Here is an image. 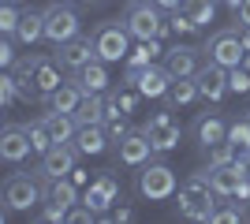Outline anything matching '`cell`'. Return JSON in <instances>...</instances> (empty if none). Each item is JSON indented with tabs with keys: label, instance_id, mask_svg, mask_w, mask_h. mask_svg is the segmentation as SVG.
Instances as JSON below:
<instances>
[{
	"label": "cell",
	"instance_id": "obj_26",
	"mask_svg": "<svg viewBox=\"0 0 250 224\" xmlns=\"http://www.w3.org/2000/svg\"><path fill=\"white\" fill-rule=\"evenodd\" d=\"M138 90L131 82H124L120 86V90H112V94H108V112H124V116H131V112H135L138 108Z\"/></svg>",
	"mask_w": 250,
	"mask_h": 224
},
{
	"label": "cell",
	"instance_id": "obj_23",
	"mask_svg": "<svg viewBox=\"0 0 250 224\" xmlns=\"http://www.w3.org/2000/svg\"><path fill=\"white\" fill-rule=\"evenodd\" d=\"M45 202L60 205V209H71L79 202V183L71 176H60V180H49V194H45Z\"/></svg>",
	"mask_w": 250,
	"mask_h": 224
},
{
	"label": "cell",
	"instance_id": "obj_42",
	"mask_svg": "<svg viewBox=\"0 0 250 224\" xmlns=\"http://www.w3.org/2000/svg\"><path fill=\"white\" fill-rule=\"evenodd\" d=\"M161 11H176V8H183V0H153Z\"/></svg>",
	"mask_w": 250,
	"mask_h": 224
},
{
	"label": "cell",
	"instance_id": "obj_16",
	"mask_svg": "<svg viewBox=\"0 0 250 224\" xmlns=\"http://www.w3.org/2000/svg\"><path fill=\"white\" fill-rule=\"evenodd\" d=\"M30 153H34V142H30V135H26V127L8 123V127L0 131V157L8 161V164H19V161H26Z\"/></svg>",
	"mask_w": 250,
	"mask_h": 224
},
{
	"label": "cell",
	"instance_id": "obj_37",
	"mask_svg": "<svg viewBox=\"0 0 250 224\" xmlns=\"http://www.w3.org/2000/svg\"><path fill=\"white\" fill-rule=\"evenodd\" d=\"M15 97H19V86H15V75H4V79H0V105L4 108H11L15 105Z\"/></svg>",
	"mask_w": 250,
	"mask_h": 224
},
{
	"label": "cell",
	"instance_id": "obj_11",
	"mask_svg": "<svg viewBox=\"0 0 250 224\" xmlns=\"http://www.w3.org/2000/svg\"><path fill=\"white\" fill-rule=\"evenodd\" d=\"M194 82H198V94L206 97V101H224V94H231V82H228V67L213 64V60H206V64L198 67V75H194Z\"/></svg>",
	"mask_w": 250,
	"mask_h": 224
},
{
	"label": "cell",
	"instance_id": "obj_3",
	"mask_svg": "<svg viewBox=\"0 0 250 224\" xmlns=\"http://www.w3.org/2000/svg\"><path fill=\"white\" fill-rule=\"evenodd\" d=\"M124 26L131 30L135 41H153V38H165L172 30V22L161 15V8H157L153 0H135L124 15Z\"/></svg>",
	"mask_w": 250,
	"mask_h": 224
},
{
	"label": "cell",
	"instance_id": "obj_45",
	"mask_svg": "<svg viewBox=\"0 0 250 224\" xmlns=\"http://www.w3.org/2000/svg\"><path fill=\"white\" fill-rule=\"evenodd\" d=\"M224 4H228V8L235 11V8H239V4H243V0H224Z\"/></svg>",
	"mask_w": 250,
	"mask_h": 224
},
{
	"label": "cell",
	"instance_id": "obj_39",
	"mask_svg": "<svg viewBox=\"0 0 250 224\" xmlns=\"http://www.w3.org/2000/svg\"><path fill=\"white\" fill-rule=\"evenodd\" d=\"M0 64L15 67V45H11V34H4V41H0Z\"/></svg>",
	"mask_w": 250,
	"mask_h": 224
},
{
	"label": "cell",
	"instance_id": "obj_34",
	"mask_svg": "<svg viewBox=\"0 0 250 224\" xmlns=\"http://www.w3.org/2000/svg\"><path fill=\"white\" fill-rule=\"evenodd\" d=\"M243 205L239 202H231V205H217V213H213V224H239L243 221Z\"/></svg>",
	"mask_w": 250,
	"mask_h": 224
},
{
	"label": "cell",
	"instance_id": "obj_51",
	"mask_svg": "<svg viewBox=\"0 0 250 224\" xmlns=\"http://www.w3.org/2000/svg\"><path fill=\"white\" fill-rule=\"evenodd\" d=\"M217 4H220V0H217Z\"/></svg>",
	"mask_w": 250,
	"mask_h": 224
},
{
	"label": "cell",
	"instance_id": "obj_20",
	"mask_svg": "<svg viewBox=\"0 0 250 224\" xmlns=\"http://www.w3.org/2000/svg\"><path fill=\"white\" fill-rule=\"evenodd\" d=\"M190 131H194V139L202 142V149L213 146V142H224V139H228V123H224L220 116H209V112H202V116L194 120V127H190Z\"/></svg>",
	"mask_w": 250,
	"mask_h": 224
},
{
	"label": "cell",
	"instance_id": "obj_47",
	"mask_svg": "<svg viewBox=\"0 0 250 224\" xmlns=\"http://www.w3.org/2000/svg\"><path fill=\"white\" fill-rule=\"evenodd\" d=\"M243 164H247V172H250V153H243Z\"/></svg>",
	"mask_w": 250,
	"mask_h": 224
},
{
	"label": "cell",
	"instance_id": "obj_43",
	"mask_svg": "<svg viewBox=\"0 0 250 224\" xmlns=\"http://www.w3.org/2000/svg\"><path fill=\"white\" fill-rule=\"evenodd\" d=\"M239 38H243V49L250 53V26H239Z\"/></svg>",
	"mask_w": 250,
	"mask_h": 224
},
{
	"label": "cell",
	"instance_id": "obj_15",
	"mask_svg": "<svg viewBox=\"0 0 250 224\" xmlns=\"http://www.w3.org/2000/svg\"><path fill=\"white\" fill-rule=\"evenodd\" d=\"M116 198H120V183H116L112 172H101V176H97V180L86 187V194H83V202L90 205L97 217H104V209H108Z\"/></svg>",
	"mask_w": 250,
	"mask_h": 224
},
{
	"label": "cell",
	"instance_id": "obj_7",
	"mask_svg": "<svg viewBox=\"0 0 250 224\" xmlns=\"http://www.w3.org/2000/svg\"><path fill=\"white\" fill-rule=\"evenodd\" d=\"M94 49L104 64H116V60H127L131 53V30L120 26V22H101L94 30Z\"/></svg>",
	"mask_w": 250,
	"mask_h": 224
},
{
	"label": "cell",
	"instance_id": "obj_9",
	"mask_svg": "<svg viewBox=\"0 0 250 224\" xmlns=\"http://www.w3.org/2000/svg\"><path fill=\"white\" fill-rule=\"evenodd\" d=\"M142 97H165L172 86V71L165 64H146V67H127V79Z\"/></svg>",
	"mask_w": 250,
	"mask_h": 224
},
{
	"label": "cell",
	"instance_id": "obj_18",
	"mask_svg": "<svg viewBox=\"0 0 250 224\" xmlns=\"http://www.w3.org/2000/svg\"><path fill=\"white\" fill-rule=\"evenodd\" d=\"M60 71H63V67H60V60H56V56H52V60L45 56L42 64H38V71H34V90H38V97H42V101H49L52 90L63 82Z\"/></svg>",
	"mask_w": 250,
	"mask_h": 224
},
{
	"label": "cell",
	"instance_id": "obj_19",
	"mask_svg": "<svg viewBox=\"0 0 250 224\" xmlns=\"http://www.w3.org/2000/svg\"><path fill=\"white\" fill-rule=\"evenodd\" d=\"M75 82L83 86L86 94H104V90H108V64H104L101 56L90 60L83 71H75Z\"/></svg>",
	"mask_w": 250,
	"mask_h": 224
},
{
	"label": "cell",
	"instance_id": "obj_49",
	"mask_svg": "<svg viewBox=\"0 0 250 224\" xmlns=\"http://www.w3.org/2000/svg\"><path fill=\"white\" fill-rule=\"evenodd\" d=\"M60 4H79V0H60Z\"/></svg>",
	"mask_w": 250,
	"mask_h": 224
},
{
	"label": "cell",
	"instance_id": "obj_6",
	"mask_svg": "<svg viewBox=\"0 0 250 224\" xmlns=\"http://www.w3.org/2000/svg\"><path fill=\"white\" fill-rule=\"evenodd\" d=\"M79 11L71 8V4H60V0H52L49 8H45V41L49 45H63L71 41V38H79Z\"/></svg>",
	"mask_w": 250,
	"mask_h": 224
},
{
	"label": "cell",
	"instance_id": "obj_14",
	"mask_svg": "<svg viewBox=\"0 0 250 224\" xmlns=\"http://www.w3.org/2000/svg\"><path fill=\"white\" fill-rule=\"evenodd\" d=\"M202 56L206 49H194V45H172L165 53V67L172 71V79H194L202 67Z\"/></svg>",
	"mask_w": 250,
	"mask_h": 224
},
{
	"label": "cell",
	"instance_id": "obj_2",
	"mask_svg": "<svg viewBox=\"0 0 250 224\" xmlns=\"http://www.w3.org/2000/svg\"><path fill=\"white\" fill-rule=\"evenodd\" d=\"M49 180H42L38 172L34 176H8L4 180V205H8L11 213H30L34 205L45 202V194H49V187H45Z\"/></svg>",
	"mask_w": 250,
	"mask_h": 224
},
{
	"label": "cell",
	"instance_id": "obj_1",
	"mask_svg": "<svg viewBox=\"0 0 250 224\" xmlns=\"http://www.w3.org/2000/svg\"><path fill=\"white\" fill-rule=\"evenodd\" d=\"M217 187H213V180H209V168L194 172V176H187L183 180V187H179V213L187 217V221H209L213 224V213H217Z\"/></svg>",
	"mask_w": 250,
	"mask_h": 224
},
{
	"label": "cell",
	"instance_id": "obj_46",
	"mask_svg": "<svg viewBox=\"0 0 250 224\" xmlns=\"http://www.w3.org/2000/svg\"><path fill=\"white\" fill-rule=\"evenodd\" d=\"M243 67H247V71H250V53H247V56H243Z\"/></svg>",
	"mask_w": 250,
	"mask_h": 224
},
{
	"label": "cell",
	"instance_id": "obj_13",
	"mask_svg": "<svg viewBox=\"0 0 250 224\" xmlns=\"http://www.w3.org/2000/svg\"><path fill=\"white\" fill-rule=\"evenodd\" d=\"M56 60H60L63 71H83L90 60H97V49H94V38H71V41L56 45Z\"/></svg>",
	"mask_w": 250,
	"mask_h": 224
},
{
	"label": "cell",
	"instance_id": "obj_28",
	"mask_svg": "<svg viewBox=\"0 0 250 224\" xmlns=\"http://www.w3.org/2000/svg\"><path fill=\"white\" fill-rule=\"evenodd\" d=\"M183 11L198 22V30H202V26H209L213 15H217V0H183Z\"/></svg>",
	"mask_w": 250,
	"mask_h": 224
},
{
	"label": "cell",
	"instance_id": "obj_12",
	"mask_svg": "<svg viewBox=\"0 0 250 224\" xmlns=\"http://www.w3.org/2000/svg\"><path fill=\"white\" fill-rule=\"evenodd\" d=\"M149 157H153V142L146 139V131H127L116 142V161L127 164V168H142Z\"/></svg>",
	"mask_w": 250,
	"mask_h": 224
},
{
	"label": "cell",
	"instance_id": "obj_29",
	"mask_svg": "<svg viewBox=\"0 0 250 224\" xmlns=\"http://www.w3.org/2000/svg\"><path fill=\"white\" fill-rule=\"evenodd\" d=\"M161 38H153V41H138L131 53H127V67H146V64H153V56L161 53Z\"/></svg>",
	"mask_w": 250,
	"mask_h": 224
},
{
	"label": "cell",
	"instance_id": "obj_25",
	"mask_svg": "<svg viewBox=\"0 0 250 224\" xmlns=\"http://www.w3.org/2000/svg\"><path fill=\"white\" fill-rule=\"evenodd\" d=\"M83 97H86V90L79 82H60L52 90V97H49V108H56V112H75Z\"/></svg>",
	"mask_w": 250,
	"mask_h": 224
},
{
	"label": "cell",
	"instance_id": "obj_8",
	"mask_svg": "<svg viewBox=\"0 0 250 224\" xmlns=\"http://www.w3.org/2000/svg\"><path fill=\"white\" fill-rule=\"evenodd\" d=\"M146 139L153 142V153H172V149H179V139H183V131H179V123L172 120V108H161V112H153V116L146 120Z\"/></svg>",
	"mask_w": 250,
	"mask_h": 224
},
{
	"label": "cell",
	"instance_id": "obj_30",
	"mask_svg": "<svg viewBox=\"0 0 250 224\" xmlns=\"http://www.w3.org/2000/svg\"><path fill=\"white\" fill-rule=\"evenodd\" d=\"M22 127H26V135H30V142H34V153H49V149L56 146L49 127H45V120H30V123H22Z\"/></svg>",
	"mask_w": 250,
	"mask_h": 224
},
{
	"label": "cell",
	"instance_id": "obj_24",
	"mask_svg": "<svg viewBox=\"0 0 250 224\" xmlns=\"http://www.w3.org/2000/svg\"><path fill=\"white\" fill-rule=\"evenodd\" d=\"M45 38V11H22L19 26H15V41L22 45H34Z\"/></svg>",
	"mask_w": 250,
	"mask_h": 224
},
{
	"label": "cell",
	"instance_id": "obj_32",
	"mask_svg": "<svg viewBox=\"0 0 250 224\" xmlns=\"http://www.w3.org/2000/svg\"><path fill=\"white\" fill-rule=\"evenodd\" d=\"M206 157H209V164H231V161H239V149H235L228 139H224V142H213V146H206Z\"/></svg>",
	"mask_w": 250,
	"mask_h": 224
},
{
	"label": "cell",
	"instance_id": "obj_31",
	"mask_svg": "<svg viewBox=\"0 0 250 224\" xmlns=\"http://www.w3.org/2000/svg\"><path fill=\"white\" fill-rule=\"evenodd\" d=\"M228 142L243 153H250V120H235V123H228Z\"/></svg>",
	"mask_w": 250,
	"mask_h": 224
},
{
	"label": "cell",
	"instance_id": "obj_10",
	"mask_svg": "<svg viewBox=\"0 0 250 224\" xmlns=\"http://www.w3.org/2000/svg\"><path fill=\"white\" fill-rule=\"evenodd\" d=\"M75 161H79L75 142H56L49 153H42L38 176H42V180H60V176H71V172H75Z\"/></svg>",
	"mask_w": 250,
	"mask_h": 224
},
{
	"label": "cell",
	"instance_id": "obj_48",
	"mask_svg": "<svg viewBox=\"0 0 250 224\" xmlns=\"http://www.w3.org/2000/svg\"><path fill=\"white\" fill-rule=\"evenodd\" d=\"M4 4H22V0H4Z\"/></svg>",
	"mask_w": 250,
	"mask_h": 224
},
{
	"label": "cell",
	"instance_id": "obj_40",
	"mask_svg": "<svg viewBox=\"0 0 250 224\" xmlns=\"http://www.w3.org/2000/svg\"><path fill=\"white\" fill-rule=\"evenodd\" d=\"M97 221H135V209L131 205H124V209H116V213H104V217H97Z\"/></svg>",
	"mask_w": 250,
	"mask_h": 224
},
{
	"label": "cell",
	"instance_id": "obj_17",
	"mask_svg": "<svg viewBox=\"0 0 250 224\" xmlns=\"http://www.w3.org/2000/svg\"><path fill=\"white\" fill-rule=\"evenodd\" d=\"M108 131H104V123H79V131H75V149L83 153V157H97V153H104L108 149Z\"/></svg>",
	"mask_w": 250,
	"mask_h": 224
},
{
	"label": "cell",
	"instance_id": "obj_35",
	"mask_svg": "<svg viewBox=\"0 0 250 224\" xmlns=\"http://www.w3.org/2000/svg\"><path fill=\"white\" fill-rule=\"evenodd\" d=\"M22 11H15V4H0V30L15 38V26H19Z\"/></svg>",
	"mask_w": 250,
	"mask_h": 224
},
{
	"label": "cell",
	"instance_id": "obj_22",
	"mask_svg": "<svg viewBox=\"0 0 250 224\" xmlns=\"http://www.w3.org/2000/svg\"><path fill=\"white\" fill-rule=\"evenodd\" d=\"M71 116L79 120V123H104V116H108V97L104 94H86Z\"/></svg>",
	"mask_w": 250,
	"mask_h": 224
},
{
	"label": "cell",
	"instance_id": "obj_4",
	"mask_svg": "<svg viewBox=\"0 0 250 224\" xmlns=\"http://www.w3.org/2000/svg\"><path fill=\"white\" fill-rule=\"evenodd\" d=\"M138 191L149 202H168L176 194V172L168 168L165 161H146L138 172Z\"/></svg>",
	"mask_w": 250,
	"mask_h": 224
},
{
	"label": "cell",
	"instance_id": "obj_50",
	"mask_svg": "<svg viewBox=\"0 0 250 224\" xmlns=\"http://www.w3.org/2000/svg\"><path fill=\"white\" fill-rule=\"evenodd\" d=\"M247 120H250V108H247Z\"/></svg>",
	"mask_w": 250,
	"mask_h": 224
},
{
	"label": "cell",
	"instance_id": "obj_44",
	"mask_svg": "<svg viewBox=\"0 0 250 224\" xmlns=\"http://www.w3.org/2000/svg\"><path fill=\"white\" fill-rule=\"evenodd\" d=\"M86 4H90V8H97V4H112V0H86Z\"/></svg>",
	"mask_w": 250,
	"mask_h": 224
},
{
	"label": "cell",
	"instance_id": "obj_27",
	"mask_svg": "<svg viewBox=\"0 0 250 224\" xmlns=\"http://www.w3.org/2000/svg\"><path fill=\"white\" fill-rule=\"evenodd\" d=\"M168 105H190V101H198V82L194 79H172V86H168Z\"/></svg>",
	"mask_w": 250,
	"mask_h": 224
},
{
	"label": "cell",
	"instance_id": "obj_5",
	"mask_svg": "<svg viewBox=\"0 0 250 224\" xmlns=\"http://www.w3.org/2000/svg\"><path fill=\"white\" fill-rule=\"evenodd\" d=\"M202 49H206V60H213V64H220V67H239V64H243V56H247V49H243V38H239V26L209 34Z\"/></svg>",
	"mask_w": 250,
	"mask_h": 224
},
{
	"label": "cell",
	"instance_id": "obj_21",
	"mask_svg": "<svg viewBox=\"0 0 250 224\" xmlns=\"http://www.w3.org/2000/svg\"><path fill=\"white\" fill-rule=\"evenodd\" d=\"M45 127H49L52 142H75V131H79V120L71 116V112H56V108H49L45 112Z\"/></svg>",
	"mask_w": 250,
	"mask_h": 224
},
{
	"label": "cell",
	"instance_id": "obj_41",
	"mask_svg": "<svg viewBox=\"0 0 250 224\" xmlns=\"http://www.w3.org/2000/svg\"><path fill=\"white\" fill-rule=\"evenodd\" d=\"M235 22H239V26H250V0H243L239 8H235Z\"/></svg>",
	"mask_w": 250,
	"mask_h": 224
},
{
	"label": "cell",
	"instance_id": "obj_36",
	"mask_svg": "<svg viewBox=\"0 0 250 224\" xmlns=\"http://www.w3.org/2000/svg\"><path fill=\"white\" fill-rule=\"evenodd\" d=\"M228 82H231V94H247L250 90V71L247 67H228Z\"/></svg>",
	"mask_w": 250,
	"mask_h": 224
},
{
	"label": "cell",
	"instance_id": "obj_38",
	"mask_svg": "<svg viewBox=\"0 0 250 224\" xmlns=\"http://www.w3.org/2000/svg\"><path fill=\"white\" fill-rule=\"evenodd\" d=\"M168 22H172V30H176V34H194V30H198V22L190 19V15H187L183 8H176V11H172V19H168Z\"/></svg>",
	"mask_w": 250,
	"mask_h": 224
},
{
	"label": "cell",
	"instance_id": "obj_33",
	"mask_svg": "<svg viewBox=\"0 0 250 224\" xmlns=\"http://www.w3.org/2000/svg\"><path fill=\"white\" fill-rule=\"evenodd\" d=\"M104 131H108V139H112V142H120L127 131H131V127H127V116H124V112H108V116H104Z\"/></svg>",
	"mask_w": 250,
	"mask_h": 224
}]
</instances>
